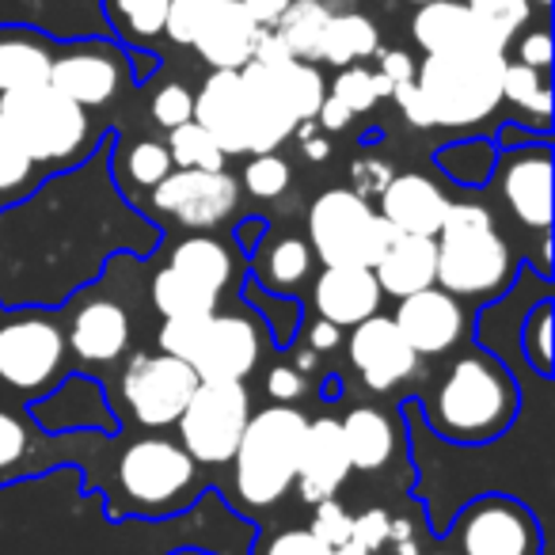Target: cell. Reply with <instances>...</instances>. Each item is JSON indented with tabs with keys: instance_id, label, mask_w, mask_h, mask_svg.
Returning a JSON list of instances; mask_svg holds the SVG:
<instances>
[{
	"instance_id": "6da1fadb",
	"label": "cell",
	"mask_w": 555,
	"mask_h": 555,
	"mask_svg": "<svg viewBox=\"0 0 555 555\" xmlns=\"http://www.w3.org/2000/svg\"><path fill=\"white\" fill-rule=\"evenodd\" d=\"M506 54L494 50H441L415 65V85L430 111V126H479L502 107Z\"/></svg>"
},
{
	"instance_id": "7a4b0ae2",
	"label": "cell",
	"mask_w": 555,
	"mask_h": 555,
	"mask_svg": "<svg viewBox=\"0 0 555 555\" xmlns=\"http://www.w3.org/2000/svg\"><path fill=\"white\" fill-rule=\"evenodd\" d=\"M517 411V388L499 362L468 354L446 373L430 403V426L449 441H491Z\"/></svg>"
},
{
	"instance_id": "3957f363",
	"label": "cell",
	"mask_w": 555,
	"mask_h": 555,
	"mask_svg": "<svg viewBox=\"0 0 555 555\" xmlns=\"http://www.w3.org/2000/svg\"><path fill=\"white\" fill-rule=\"evenodd\" d=\"M305 423L309 418L289 403H274L247 418L236 453H232L236 491L247 506H270L294 487Z\"/></svg>"
},
{
	"instance_id": "277c9868",
	"label": "cell",
	"mask_w": 555,
	"mask_h": 555,
	"mask_svg": "<svg viewBox=\"0 0 555 555\" xmlns=\"http://www.w3.org/2000/svg\"><path fill=\"white\" fill-rule=\"evenodd\" d=\"M0 130L9 133L35 164H62L85 153L92 122L80 103L65 100L57 88L35 85L0 95Z\"/></svg>"
},
{
	"instance_id": "5b68a950",
	"label": "cell",
	"mask_w": 555,
	"mask_h": 555,
	"mask_svg": "<svg viewBox=\"0 0 555 555\" xmlns=\"http://www.w3.org/2000/svg\"><path fill=\"white\" fill-rule=\"evenodd\" d=\"M309 236L324 267H335V262L373 267L392 244L396 229L370 206V198L354 194L350 186H332L312 202Z\"/></svg>"
},
{
	"instance_id": "8992f818",
	"label": "cell",
	"mask_w": 555,
	"mask_h": 555,
	"mask_svg": "<svg viewBox=\"0 0 555 555\" xmlns=\"http://www.w3.org/2000/svg\"><path fill=\"white\" fill-rule=\"evenodd\" d=\"M247 418L251 400L244 380H198L176 426L194 464H229Z\"/></svg>"
},
{
	"instance_id": "52a82bcc",
	"label": "cell",
	"mask_w": 555,
	"mask_h": 555,
	"mask_svg": "<svg viewBox=\"0 0 555 555\" xmlns=\"http://www.w3.org/2000/svg\"><path fill=\"white\" fill-rule=\"evenodd\" d=\"M438 244V274L434 286H441L453 297H483L502 294L514 274V255L506 240L487 224V229H441L434 236Z\"/></svg>"
},
{
	"instance_id": "ba28073f",
	"label": "cell",
	"mask_w": 555,
	"mask_h": 555,
	"mask_svg": "<svg viewBox=\"0 0 555 555\" xmlns=\"http://www.w3.org/2000/svg\"><path fill=\"white\" fill-rule=\"evenodd\" d=\"M194 385H198V373L183 362V358L171 354H138L122 373V396L126 408L133 411L141 426H171L183 415L186 400H191Z\"/></svg>"
},
{
	"instance_id": "9c48e42d",
	"label": "cell",
	"mask_w": 555,
	"mask_h": 555,
	"mask_svg": "<svg viewBox=\"0 0 555 555\" xmlns=\"http://www.w3.org/2000/svg\"><path fill=\"white\" fill-rule=\"evenodd\" d=\"M65 362V335L50 317H16L0 324V380L16 392H39Z\"/></svg>"
},
{
	"instance_id": "30bf717a",
	"label": "cell",
	"mask_w": 555,
	"mask_h": 555,
	"mask_svg": "<svg viewBox=\"0 0 555 555\" xmlns=\"http://www.w3.org/2000/svg\"><path fill=\"white\" fill-rule=\"evenodd\" d=\"M50 88L65 95V100L80 103V107H107L126 85V54L115 42L100 39H80L69 47L54 50V65H50Z\"/></svg>"
},
{
	"instance_id": "8fae6325",
	"label": "cell",
	"mask_w": 555,
	"mask_h": 555,
	"mask_svg": "<svg viewBox=\"0 0 555 555\" xmlns=\"http://www.w3.org/2000/svg\"><path fill=\"white\" fill-rule=\"evenodd\" d=\"M194 461L168 438H141L118 456V483L138 506H171L191 487Z\"/></svg>"
},
{
	"instance_id": "7c38bea8",
	"label": "cell",
	"mask_w": 555,
	"mask_h": 555,
	"mask_svg": "<svg viewBox=\"0 0 555 555\" xmlns=\"http://www.w3.org/2000/svg\"><path fill=\"white\" fill-rule=\"evenodd\" d=\"M411 39L418 42L423 54H441V50H494V54H506L509 42H514L491 16H483L464 0L418 4V12L411 16Z\"/></svg>"
},
{
	"instance_id": "4fadbf2b",
	"label": "cell",
	"mask_w": 555,
	"mask_h": 555,
	"mask_svg": "<svg viewBox=\"0 0 555 555\" xmlns=\"http://www.w3.org/2000/svg\"><path fill=\"white\" fill-rule=\"evenodd\" d=\"M461 555H540V532L529 509L509 499H479L456 521Z\"/></svg>"
},
{
	"instance_id": "5bb4252c",
	"label": "cell",
	"mask_w": 555,
	"mask_h": 555,
	"mask_svg": "<svg viewBox=\"0 0 555 555\" xmlns=\"http://www.w3.org/2000/svg\"><path fill=\"white\" fill-rule=\"evenodd\" d=\"M153 202L156 209L179 217V224H186V229H209V224H221L236 209L240 183L224 168H171L153 186Z\"/></svg>"
},
{
	"instance_id": "9a60e30c",
	"label": "cell",
	"mask_w": 555,
	"mask_h": 555,
	"mask_svg": "<svg viewBox=\"0 0 555 555\" xmlns=\"http://www.w3.org/2000/svg\"><path fill=\"white\" fill-rule=\"evenodd\" d=\"M259 354L262 335L251 320L209 312L202 324V339L186 365L198 373V380H244L259 365Z\"/></svg>"
},
{
	"instance_id": "2e32d148",
	"label": "cell",
	"mask_w": 555,
	"mask_h": 555,
	"mask_svg": "<svg viewBox=\"0 0 555 555\" xmlns=\"http://www.w3.org/2000/svg\"><path fill=\"white\" fill-rule=\"evenodd\" d=\"M194 122L221 145L224 156L251 153V107L240 69H214L194 95Z\"/></svg>"
},
{
	"instance_id": "e0dca14e",
	"label": "cell",
	"mask_w": 555,
	"mask_h": 555,
	"mask_svg": "<svg viewBox=\"0 0 555 555\" xmlns=\"http://www.w3.org/2000/svg\"><path fill=\"white\" fill-rule=\"evenodd\" d=\"M347 347H350V365L362 373L365 388H373V392L396 388L418 365V354L408 347V339L392 324V317H370L362 324H354V335H350Z\"/></svg>"
},
{
	"instance_id": "ac0fdd59",
	"label": "cell",
	"mask_w": 555,
	"mask_h": 555,
	"mask_svg": "<svg viewBox=\"0 0 555 555\" xmlns=\"http://www.w3.org/2000/svg\"><path fill=\"white\" fill-rule=\"evenodd\" d=\"M499 191L509 214L525 229L544 232L552 224V153H547V145L509 153L502 164Z\"/></svg>"
},
{
	"instance_id": "d6986e66",
	"label": "cell",
	"mask_w": 555,
	"mask_h": 555,
	"mask_svg": "<svg viewBox=\"0 0 555 555\" xmlns=\"http://www.w3.org/2000/svg\"><path fill=\"white\" fill-rule=\"evenodd\" d=\"M350 456L347 446H343V430L339 418H312L305 423V438H301V456H297V479L294 483L301 487V499L309 506L324 499H335L343 483L350 476Z\"/></svg>"
},
{
	"instance_id": "ffe728a7",
	"label": "cell",
	"mask_w": 555,
	"mask_h": 555,
	"mask_svg": "<svg viewBox=\"0 0 555 555\" xmlns=\"http://www.w3.org/2000/svg\"><path fill=\"white\" fill-rule=\"evenodd\" d=\"M392 324L400 327V335L415 354H446L449 347H456L464 332V309L456 305L453 294L430 286L411 297H400Z\"/></svg>"
},
{
	"instance_id": "44dd1931",
	"label": "cell",
	"mask_w": 555,
	"mask_h": 555,
	"mask_svg": "<svg viewBox=\"0 0 555 555\" xmlns=\"http://www.w3.org/2000/svg\"><path fill=\"white\" fill-rule=\"evenodd\" d=\"M449 198L434 179L418 176V171H403L392 176L388 186L380 191L377 214L392 224L396 232H411V236H438L441 221H446Z\"/></svg>"
},
{
	"instance_id": "7402d4cb",
	"label": "cell",
	"mask_w": 555,
	"mask_h": 555,
	"mask_svg": "<svg viewBox=\"0 0 555 555\" xmlns=\"http://www.w3.org/2000/svg\"><path fill=\"white\" fill-rule=\"evenodd\" d=\"M380 286L373 267H354V262H335L324 267L317 278V309L324 320L339 327H354L362 320L377 317L380 309Z\"/></svg>"
},
{
	"instance_id": "603a6c76",
	"label": "cell",
	"mask_w": 555,
	"mask_h": 555,
	"mask_svg": "<svg viewBox=\"0 0 555 555\" xmlns=\"http://www.w3.org/2000/svg\"><path fill=\"white\" fill-rule=\"evenodd\" d=\"M259 31L262 27L251 24L240 0H217L206 24H202L198 39H194V50L209 69H244L251 62Z\"/></svg>"
},
{
	"instance_id": "cb8c5ba5",
	"label": "cell",
	"mask_w": 555,
	"mask_h": 555,
	"mask_svg": "<svg viewBox=\"0 0 555 555\" xmlns=\"http://www.w3.org/2000/svg\"><path fill=\"white\" fill-rule=\"evenodd\" d=\"M373 274H377L380 294L392 297H411L418 289H430L434 274H438V244H434V236L396 232L385 255L373 262Z\"/></svg>"
},
{
	"instance_id": "d4e9b609",
	"label": "cell",
	"mask_w": 555,
	"mask_h": 555,
	"mask_svg": "<svg viewBox=\"0 0 555 555\" xmlns=\"http://www.w3.org/2000/svg\"><path fill=\"white\" fill-rule=\"evenodd\" d=\"M54 42L27 27H0V95L50 80Z\"/></svg>"
},
{
	"instance_id": "484cf974",
	"label": "cell",
	"mask_w": 555,
	"mask_h": 555,
	"mask_svg": "<svg viewBox=\"0 0 555 555\" xmlns=\"http://www.w3.org/2000/svg\"><path fill=\"white\" fill-rule=\"evenodd\" d=\"M130 343V320L115 301H92L73 320L69 347L85 362H115Z\"/></svg>"
},
{
	"instance_id": "4316f807",
	"label": "cell",
	"mask_w": 555,
	"mask_h": 555,
	"mask_svg": "<svg viewBox=\"0 0 555 555\" xmlns=\"http://www.w3.org/2000/svg\"><path fill=\"white\" fill-rule=\"evenodd\" d=\"M343 446H347L350 468L358 472H380L396 453V426L385 411L377 408H354L339 423Z\"/></svg>"
},
{
	"instance_id": "83f0119b",
	"label": "cell",
	"mask_w": 555,
	"mask_h": 555,
	"mask_svg": "<svg viewBox=\"0 0 555 555\" xmlns=\"http://www.w3.org/2000/svg\"><path fill=\"white\" fill-rule=\"evenodd\" d=\"M380 50V31L370 16L362 12H332L324 27V39H320V62L335 65H358L362 57H373Z\"/></svg>"
},
{
	"instance_id": "f1b7e54d",
	"label": "cell",
	"mask_w": 555,
	"mask_h": 555,
	"mask_svg": "<svg viewBox=\"0 0 555 555\" xmlns=\"http://www.w3.org/2000/svg\"><path fill=\"white\" fill-rule=\"evenodd\" d=\"M327 20H332L327 0H289L286 12L278 16L274 31H278V39L289 47V54L317 65L320 62V39H324Z\"/></svg>"
},
{
	"instance_id": "f546056e",
	"label": "cell",
	"mask_w": 555,
	"mask_h": 555,
	"mask_svg": "<svg viewBox=\"0 0 555 555\" xmlns=\"http://www.w3.org/2000/svg\"><path fill=\"white\" fill-rule=\"evenodd\" d=\"M255 65H259V62H255ZM262 69L270 73L278 95L286 100V107L294 111L297 122H305V118H317L320 103H324V95H327V85H324V77H320L317 65L301 62V57H289V62H282V65H262Z\"/></svg>"
},
{
	"instance_id": "4dcf8cb0",
	"label": "cell",
	"mask_w": 555,
	"mask_h": 555,
	"mask_svg": "<svg viewBox=\"0 0 555 555\" xmlns=\"http://www.w3.org/2000/svg\"><path fill=\"white\" fill-rule=\"evenodd\" d=\"M171 267H176L179 274L191 278V282H198V286L214 289V294L221 297L224 282L232 278V255L221 240L191 236L171 251Z\"/></svg>"
},
{
	"instance_id": "1f68e13d",
	"label": "cell",
	"mask_w": 555,
	"mask_h": 555,
	"mask_svg": "<svg viewBox=\"0 0 555 555\" xmlns=\"http://www.w3.org/2000/svg\"><path fill=\"white\" fill-rule=\"evenodd\" d=\"M153 305L160 309V317H206L217 312V294L168 267L153 278Z\"/></svg>"
},
{
	"instance_id": "d6a6232c",
	"label": "cell",
	"mask_w": 555,
	"mask_h": 555,
	"mask_svg": "<svg viewBox=\"0 0 555 555\" xmlns=\"http://www.w3.org/2000/svg\"><path fill=\"white\" fill-rule=\"evenodd\" d=\"M103 12L133 47H153L164 35L168 0H103Z\"/></svg>"
},
{
	"instance_id": "836d02e7",
	"label": "cell",
	"mask_w": 555,
	"mask_h": 555,
	"mask_svg": "<svg viewBox=\"0 0 555 555\" xmlns=\"http://www.w3.org/2000/svg\"><path fill=\"white\" fill-rule=\"evenodd\" d=\"M502 100L521 107L537 122H547V115H552V92H547L544 73L529 69L521 62H509V57H506V69H502Z\"/></svg>"
},
{
	"instance_id": "e575fe53",
	"label": "cell",
	"mask_w": 555,
	"mask_h": 555,
	"mask_svg": "<svg viewBox=\"0 0 555 555\" xmlns=\"http://www.w3.org/2000/svg\"><path fill=\"white\" fill-rule=\"evenodd\" d=\"M168 156L176 168H202V171H221L224 153L198 122H183L176 130H168Z\"/></svg>"
},
{
	"instance_id": "d590c367",
	"label": "cell",
	"mask_w": 555,
	"mask_h": 555,
	"mask_svg": "<svg viewBox=\"0 0 555 555\" xmlns=\"http://www.w3.org/2000/svg\"><path fill=\"white\" fill-rule=\"evenodd\" d=\"M312 267V247L297 236H282L262 251V278L274 289H289L309 278Z\"/></svg>"
},
{
	"instance_id": "8d00e7d4",
	"label": "cell",
	"mask_w": 555,
	"mask_h": 555,
	"mask_svg": "<svg viewBox=\"0 0 555 555\" xmlns=\"http://www.w3.org/2000/svg\"><path fill=\"white\" fill-rule=\"evenodd\" d=\"M438 164L464 186H479L494 171V149L487 141H461V145L441 149Z\"/></svg>"
},
{
	"instance_id": "74e56055",
	"label": "cell",
	"mask_w": 555,
	"mask_h": 555,
	"mask_svg": "<svg viewBox=\"0 0 555 555\" xmlns=\"http://www.w3.org/2000/svg\"><path fill=\"white\" fill-rule=\"evenodd\" d=\"M327 95H335L350 115H362V111H373L380 103L377 80H373V73L365 69V65H343V69L335 73Z\"/></svg>"
},
{
	"instance_id": "f35d334b",
	"label": "cell",
	"mask_w": 555,
	"mask_h": 555,
	"mask_svg": "<svg viewBox=\"0 0 555 555\" xmlns=\"http://www.w3.org/2000/svg\"><path fill=\"white\" fill-rule=\"evenodd\" d=\"M217 0H168V20H164V39L176 47H194L202 24L214 12Z\"/></svg>"
},
{
	"instance_id": "ab89813d",
	"label": "cell",
	"mask_w": 555,
	"mask_h": 555,
	"mask_svg": "<svg viewBox=\"0 0 555 555\" xmlns=\"http://www.w3.org/2000/svg\"><path fill=\"white\" fill-rule=\"evenodd\" d=\"M244 186L255 198H278L289 186V164L278 153H251V164L244 168Z\"/></svg>"
},
{
	"instance_id": "60d3db41",
	"label": "cell",
	"mask_w": 555,
	"mask_h": 555,
	"mask_svg": "<svg viewBox=\"0 0 555 555\" xmlns=\"http://www.w3.org/2000/svg\"><path fill=\"white\" fill-rule=\"evenodd\" d=\"M171 168H176V164H171V156H168V145H160V141H138V145L130 149V156H126L130 179L138 186H149V191H153Z\"/></svg>"
},
{
	"instance_id": "b9f144b4",
	"label": "cell",
	"mask_w": 555,
	"mask_h": 555,
	"mask_svg": "<svg viewBox=\"0 0 555 555\" xmlns=\"http://www.w3.org/2000/svg\"><path fill=\"white\" fill-rule=\"evenodd\" d=\"M350 525H354V514H347L335 499H324V502H317V514H312L309 532L320 540V544L339 547L350 540Z\"/></svg>"
},
{
	"instance_id": "7bdbcfd3",
	"label": "cell",
	"mask_w": 555,
	"mask_h": 555,
	"mask_svg": "<svg viewBox=\"0 0 555 555\" xmlns=\"http://www.w3.org/2000/svg\"><path fill=\"white\" fill-rule=\"evenodd\" d=\"M153 122L164 126V130H176V126L191 122L194 115V95L186 92L183 85H164L160 92L153 95Z\"/></svg>"
},
{
	"instance_id": "ee69618b",
	"label": "cell",
	"mask_w": 555,
	"mask_h": 555,
	"mask_svg": "<svg viewBox=\"0 0 555 555\" xmlns=\"http://www.w3.org/2000/svg\"><path fill=\"white\" fill-rule=\"evenodd\" d=\"M35 160L9 138V133L0 130V194H16L20 186L31 179Z\"/></svg>"
},
{
	"instance_id": "f6af8a7d",
	"label": "cell",
	"mask_w": 555,
	"mask_h": 555,
	"mask_svg": "<svg viewBox=\"0 0 555 555\" xmlns=\"http://www.w3.org/2000/svg\"><path fill=\"white\" fill-rule=\"evenodd\" d=\"M525 350L540 373H552V305H540L525 327Z\"/></svg>"
},
{
	"instance_id": "bcb514c9",
	"label": "cell",
	"mask_w": 555,
	"mask_h": 555,
	"mask_svg": "<svg viewBox=\"0 0 555 555\" xmlns=\"http://www.w3.org/2000/svg\"><path fill=\"white\" fill-rule=\"evenodd\" d=\"M509 47L517 50V62L529 65V69L547 73V65H552V35H547V27H532V31L521 27Z\"/></svg>"
},
{
	"instance_id": "7dc6e473",
	"label": "cell",
	"mask_w": 555,
	"mask_h": 555,
	"mask_svg": "<svg viewBox=\"0 0 555 555\" xmlns=\"http://www.w3.org/2000/svg\"><path fill=\"white\" fill-rule=\"evenodd\" d=\"M388 529H392V514L388 509H365L350 525V540L362 544L365 552H380L388 544Z\"/></svg>"
},
{
	"instance_id": "c3c4849f",
	"label": "cell",
	"mask_w": 555,
	"mask_h": 555,
	"mask_svg": "<svg viewBox=\"0 0 555 555\" xmlns=\"http://www.w3.org/2000/svg\"><path fill=\"white\" fill-rule=\"evenodd\" d=\"M27 453V430L16 415L9 411H0V472L4 468H16Z\"/></svg>"
},
{
	"instance_id": "681fc988",
	"label": "cell",
	"mask_w": 555,
	"mask_h": 555,
	"mask_svg": "<svg viewBox=\"0 0 555 555\" xmlns=\"http://www.w3.org/2000/svg\"><path fill=\"white\" fill-rule=\"evenodd\" d=\"M388 100H396L400 115L408 118L411 126H418V130H430V111H426L423 92H418L415 77H411V80H400V85L392 88V95H388Z\"/></svg>"
},
{
	"instance_id": "f907efd6",
	"label": "cell",
	"mask_w": 555,
	"mask_h": 555,
	"mask_svg": "<svg viewBox=\"0 0 555 555\" xmlns=\"http://www.w3.org/2000/svg\"><path fill=\"white\" fill-rule=\"evenodd\" d=\"M267 555H332V547L320 544L309 529H289V532H282V537L270 540Z\"/></svg>"
},
{
	"instance_id": "816d5d0a",
	"label": "cell",
	"mask_w": 555,
	"mask_h": 555,
	"mask_svg": "<svg viewBox=\"0 0 555 555\" xmlns=\"http://www.w3.org/2000/svg\"><path fill=\"white\" fill-rule=\"evenodd\" d=\"M267 392L274 403H294L305 396V377L301 370H294V365H274V370L267 373Z\"/></svg>"
},
{
	"instance_id": "f5cc1de1",
	"label": "cell",
	"mask_w": 555,
	"mask_h": 555,
	"mask_svg": "<svg viewBox=\"0 0 555 555\" xmlns=\"http://www.w3.org/2000/svg\"><path fill=\"white\" fill-rule=\"evenodd\" d=\"M350 176H354V186H350V191L362 194V198H370V194L385 191L388 179H392V171H388L385 160H358Z\"/></svg>"
},
{
	"instance_id": "db71d44e",
	"label": "cell",
	"mask_w": 555,
	"mask_h": 555,
	"mask_svg": "<svg viewBox=\"0 0 555 555\" xmlns=\"http://www.w3.org/2000/svg\"><path fill=\"white\" fill-rule=\"evenodd\" d=\"M377 57H380V69L377 73L392 80V85L415 77V57H411L408 50H377Z\"/></svg>"
},
{
	"instance_id": "11a10c76",
	"label": "cell",
	"mask_w": 555,
	"mask_h": 555,
	"mask_svg": "<svg viewBox=\"0 0 555 555\" xmlns=\"http://www.w3.org/2000/svg\"><path fill=\"white\" fill-rule=\"evenodd\" d=\"M350 111L343 107L339 100H335V95H324V103H320V111H317V118H312V122L320 126V130H327V133H339V130H347L350 126Z\"/></svg>"
},
{
	"instance_id": "9f6ffc18",
	"label": "cell",
	"mask_w": 555,
	"mask_h": 555,
	"mask_svg": "<svg viewBox=\"0 0 555 555\" xmlns=\"http://www.w3.org/2000/svg\"><path fill=\"white\" fill-rule=\"evenodd\" d=\"M294 133H301V153L309 156L312 164H320V160H327V156H332V141L320 138L317 126H312V118L297 122V130H294Z\"/></svg>"
},
{
	"instance_id": "6f0895ef",
	"label": "cell",
	"mask_w": 555,
	"mask_h": 555,
	"mask_svg": "<svg viewBox=\"0 0 555 555\" xmlns=\"http://www.w3.org/2000/svg\"><path fill=\"white\" fill-rule=\"evenodd\" d=\"M240 4H244V12L251 16L255 27H274L289 0H240Z\"/></svg>"
},
{
	"instance_id": "680465c9",
	"label": "cell",
	"mask_w": 555,
	"mask_h": 555,
	"mask_svg": "<svg viewBox=\"0 0 555 555\" xmlns=\"http://www.w3.org/2000/svg\"><path fill=\"white\" fill-rule=\"evenodd\" d=\"M309 343H312V350H317V354H324V350H335V347H339V324H332V320L320 317L317 324H312Z\"/></svg>"
},
{
	"instance_id": "91938a15",
	"label": "cell",
	"mask_w": 555,
	"mask_h": 555,
	"mask_svg": "<svg viewBox=\"0 0 555 555\" xmlns=\"http://www.w3.org/2000/svg\"><path fill=\"white\" fill-rule=\"evenodd\" d=\"M388 540H392L396 552H400V555H418L415 532H411V521H403V517H392V529H388Z\"/></svg>"
},
{
	"instance_id": "94428289",
	"label": "cell",
	"mask_w": 555,
	"mask_h": 555,
	"mask_svg": "<svg viewBox=\"0 0 555 555\" xmlns=\"http://www.w3.org/2000/svg\"><path fill=\"white\" fill-rule=\"evenodd\" d=\"M332 555H377V552H365L362 544H354V540H347V544L332 547Z\"/></svg>"
},
{
	"instance_id": "6125c7cd",
	"label": "cell",
	"mask_w": 555,
	"mask_h": 555,
	"mask_svg": "<svg viewBox=\"0 0 555 555\" xmlns=\"http://www.w3.org/2000/svg\"><path fill=\"white\" fill-rule=\"evenodd\" d=\"M464 4H472V9H487V4H499V0H464Z\"/></svg>"
},
{
	"instance_id": "be15d7a7",
	"label": "cell",
	"mask_w": 555,
	"mask_h": 555,
	"mask_svg": "<svg viewBox=\"0 0 555 555\" xmlns=\"http://www.w3.org/2000/svg\"><path fill=\"white\" fill-rule=\"evenodd\" d=\"M532 9H547V4H552V0H529Z\"/></svg>"
},
{
	"instance_id": "e7e4bbea",
	"label": "cell",
	"mask_w": 555,
	"mask_h": 555,
	"mask_svg": "<svg viewBox=\"0 0 555 555\" xmlns=\"http://www.w3.org/2000/svg\"><path fill=\"white\" fill-rule=\"evenodd\" d=\"M408 4H415V9H418V4H430V0H408Z\"/></svg>"
},
{
	"instance_id": "03108f58",
	"label": "cell",
	"mask_w": 555,
	"mask_h": 555,
	"mask_svg": "<svg viewBox=\"0 0 555 555\" xmlns=\"http://www.w3.org/2000/svg\"><path fill=\"white\" fill-rule=\"evenodd\" d=\"M332 4H358V0H332Z\"/></svg>"
},
{
	"instance_id": "003e7915",
	"label": "cell",
	"mask_w": 555,
	"mask_h": 555,
	"mask_svg": "<svg viewBox=\"0 0 555 555\" xmlns=\"http://www.w3.org/2000/svg\"><path fill=\"white\" fill-rule=\"evenodd\" d=\"M434 555H449V552H434Z\"/></svg>"
}]
</instances>
